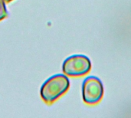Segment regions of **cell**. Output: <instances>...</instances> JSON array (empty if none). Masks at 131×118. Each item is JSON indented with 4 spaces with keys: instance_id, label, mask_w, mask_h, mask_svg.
<instances>
[{
    "instance_id": "cell-1",
    "label": "cell",
    "mask_w": 131,
    "mask_h": 118,
    "mask_svg": "<svg viewBox=\"0 0 131 118\" xmlns=\"http://www.w3.org/2000/svg\"><path fill=\"white\" fill-rule=\"evenodd\" d=\"M69 87L70 81L66 75H54L46 80L41 86V98L45 104H52L68 91Z\"/></svg>"
},
{
    "instance_id": "cell-2",
    "label": "cell",
    "mask_w": 131,
    "mask_h": 118,
    "mask_svg": "<svg viewBox=\"0 0 131 118\" xmlns=\"http://www.w3.org/2000/svg\"><path fill=\"white\" fill-rule=\"evenodd\" d=\"M91 69L90 59L83 55H74L68 58L63 63L62 71L69 77H81L88 74Z\"/></svg>"
},
{
    "instance_id": "cell-3",
    "label": "cell",
    "mask_w": 131,
    "mask_h": 118,
    "mask_svg": "<svg viewBox=\"0 0 131 118\" xmlns=\"http://www.w3.org/2000/svg\"><path fill=\"white\" fill-rule=\"evenodd\" d=\"M104 95V87L101 81L94 76L88 77L83 82L82 97L83 101L88 105L98 104Z\"/></svg>"
},
{
    "instance_id": "cell-4",
    "label": "cell",
    "mask_w": 131,
    "mask_h": 118,
    "mask_svg": "<svg viewBox=\"0 0 131 118\" xmlns=\"http://www.w3.org/2000/svg\"><path fill=\"white\" fill-rule=\"evenodd\" d=\"M8 15V12L5 7V2L4 0H0V21L5 18Z\"/></svg>"
},
{
    "instance_id": "cell-5",
    "label": "cell",
    "mask_w": 131,
    "mask_h": 118,
    "mask_svg": "<svg viewBox=\"0 0 131 118\" xmlns=\"http://www.w3.org/2000/svg\"><path fill=\"white\" fill-rule=\"evenodd\" d=\"M4 1H5V2H7V3H8V2H10L12 1V0H4Z\"/></svg>"
}]
</instances>
